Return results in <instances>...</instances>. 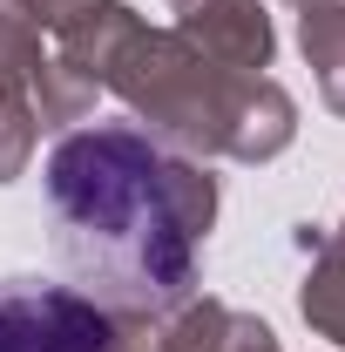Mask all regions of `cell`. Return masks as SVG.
Masks as SVG:
<instances>
[{
  "label": "cell",
  "mask_w": 345,
  "mask_h": 352,
  "mask_svg": "<svg viewBox=\"0 0 345 352\" xmlns=\"http://www.w3.org/2000/svg\"><path fill=\"white\" fill-rule=\"evenodd\" d=\"M47 217L75 292L149 325L197 298L216 176L135 122H95L47 149Z\"/></svg>",
  "instance_id": "obj_1"
},
{
  "label": "cell",
  "mask_w": 345,
  "mask_h": 352,
  "mask_svg": "<svg viewBox=\"0 0 345 352\" xmlns=\"http://www.w3.org/2000/svg\"><path fill=\"white\" fill-rule=\"evenodd\" d=\"M258 82L264 75H230L223 61H210L183 34L135 28L102 88H115L135 109L142 135H156L163 149H176V156H230L237 163V142H244V116L258 102Z\"/></svg>",
  "instance_id": "obj_2"
},
{
  "label": "cell",
  "mask_w": 345,
  "mask_h": 352,
  "mask_svg": "<svg viewBox=\"0 0 345 352\" xmlns=\"http://www.w3.org/2000/svg\"><path fill=\"white\" fill-rule=\"evenodd\" d=\"M115 311H102L75 285L14 278L0 285V352H109Z\"/></svg>",
  "instance_id": "obj_3"
},
{
  "label": "cell",
  "mask_w": 345,
  "mask_h": 352,
  "mask_svg": "<svg viewBox=\"0 0 345 352\" xmlns=\"http://www.w3.org/2000/svg\"><path fill=\"white\" fill-rule=\"evenodd\" d=\"M176 34L223 61L230 75H264L271 68V21L258 0H176Z\"/></svg>",
  "instance_id": "obj_4"
},
{
  "label": "cell",
  "mask_w": 345,
  "mask_h": 352,
  "mask_svg": "<svg viewBox=\"0 0 345 352\" xmlns=\"http://www.w3.org/2000/svg\"><path fill=\"white\" fill-rule=\"evenodd\" d=\"M156 352H278V339H271V325L251 318V311H230V305H216V298H203V305L190 298L183 311H170Z\"/></svg>",
  "instance_id": "obj_5"
},
{
  "label": "cell",
  "mask_w": 345,
  "mask_h": 352,
  "mask_svg": "<svg viewBox=\"0 0 345 352\" xmlns=\"http://www.w3.org/2000/svg\"><path fill=\"white\" fill-rule=\"evenodd\" d=\"M298 47L318 68V88L332 102V116H345V0L339 7H304L298 14Z\"/></svg>",
  "instance_id": "obj_6"
},
{
  "label": "cell",
  "mask_w": 345,
  "mask_h": 352,
  "mask_svg": "<svg viewBox=\"0 0 345 352\" xmlns=\"http://www.w3.org/2000/svg\"><path fill=\"white\" fill-rule=\"evenodd\" d=\"M34 142H41V116H34V95H27V82L0 75V183H14V176L27 170Z\"/></svg>",
  "instance_id": "obj_7"
},
{
  "label": "cell",
  "mask_w": 345,
  "mask_h": 352,
  "mask_svg": "<svg viewBox=\"0 0 345 352\" xmlns=\"http://www.w3.org/2000/svg\"><path fill=\"white\" fill-rule=\"evenodd\" d=\"M298 305H304V318H311L325 339H339V346H345V251H339V244L311 264V278H304Z\"/></svg>",
  "instance_id": "obj_8"
},
{
  "label": "cell",
  "mask_w": 345,
  "mask_h": 352,
  "mask_svg": "<svg viewBox=\"0 0 345 352\" xmlns=\"http://www.w3.org/2000/svg\"><path fill=\"white\" fill-rule=\"evenodd\" d=\"M21 7L34 14V28H47V34H54L68 14H82V7H95V0H21Z\"/></svg>",
  "instance_id": "obj_9"
},
{
  "label": "cell",
  "mask_w": 345,
  "mask_h": 352,
  "mask_svg": "<svg viewBox=\"0 0 345 352\" xmlns=\"http://www.w3.org/2000/svg\"><path fill=\"white\" fill-rule=\"evenodd\" d=\"M109 352H156V346H149V325H142V318H122L115 339H109Z\"/></svg>",
  "instance_id": "obj_10"
},
{
  "label": "cell",
  "mask_w": 345,
  "mask_h": 352,
  "mask_svg": "<svg viewBox=\"0 0 345 352\" xmlns=\"http://www.w3.org/2000/svg\"><path fill=\"white\" fill-rule=\"evenodd\" d=\"M291 7H339V0H291Z\"/></svg>",
  "instance_id": "obj_11"
},
{
  "label": "cell",
  "mask_w": 345,
  "mask_h": 352,
  "mask_svg": "<svg viewBox=\"0 0 345 352\" xmlns=\"http://www.w3.org/2000/svg\"><path fill=\"white\" fill-rule=\"evenodd\" d=\"M339 251H345V223H339Z\"/></svg>",
  "instance_id": "obj_12"
}]
</instances>
